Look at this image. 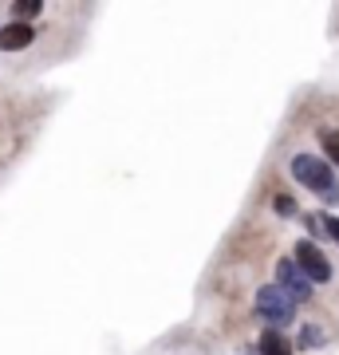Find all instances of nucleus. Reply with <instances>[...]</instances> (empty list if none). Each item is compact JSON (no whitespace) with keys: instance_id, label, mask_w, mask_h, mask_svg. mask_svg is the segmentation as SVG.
Segmentation results:
<instances>
[{"instance_id":"4","label":"nucleus","mask_w":339,"mask_h":355,"mask_svg":"<svg viewBox=\"0 0 339 355\" xmlns=\"http://www.w3.org/2000/svg\"><path fill=\"white\" fill-rule=\"evenodd\" d=\"M277 280H280V288L288 292L292 300H308V296H312V280L300 272L296 261H280V265H277Z\"/></svg>"},{"instance_id":"2","label":"nucleus","mask_w":339,"mask_h":355,"mask_svg":"<svg viewBox=\"0 0 339 355\" xmlns=\"http://www.w3.org/2000/svg\"><path fill=\"white\" fill-rule=\"evenodd\" d=\"M257 316H261L268 328L280 331L284 324H292V320H296V300H292L280 284H264V288L257 292Z\"/></svg>"},{"instance_id":"8","label":"nucleus","mask_w":339,"mask_h":355,"mask_svg":"<svg viewBox=\"0 0 339 355\" xmlns=\"http://www.w3.org/2000/svg\"><path fill=\"white\" fill-rule=\"evenodd\" d=\"M300 347H320V328H304L300 331Z\"/></svg>"},{"instance_id":"5","label":"nucleus","mask_w":339,"mask_h":355,"mask_svg":"<svg viewBox=\"0 0 339 355\" xmlns=\"http://www.w3.org/2000/svg\"><path fill=\"white\" fill-rule=\"evenodd\" d=\"M32 40H36V28L24 24V20H12V24L0 28V48L4 51H20V48H28Z\"/></svg>"},{"instance_id":"3","label":"nucleus","mask_w":339,"mask_h":355,"mask_svg":"<svg viewBox=\"0 0 339 355\" xmlns=\"http://www.w3.org/2000/svg\"><path fill=\"white\" fill-rule=\"evenodd\" d=\"M292 261L300 265V272L312 280V284H327V280H331V265H327V257L315 249V241H300Z\"/></svg>"},{"instance_id":"1","label":"nucleus","mask_w":339,"mask_h":355,"mask_svg":"<svg viewBox=\"0 0 339 355\" xmlns=\"http://www.w3.org/2000/svg\"><path fill=\"white\" fill-rule=\"evenodd\" d=\"M292 178H296L300 186H308L312 193H324V198H331V202L339 198L336 174H331V162L315 158V154H296V158H292Z\"/></svg>"},{"instance_id":"10","label":"nucleus","mask_w":339,"mask_h":355,"mask_svg":"<svg viewBox=\"0 0 339 355\" xmlns=\"http://www.w3.org/2000/svg\"><path fill=\"white\" fill-rule=\"evenodd\" d=\"M324 233L339 245V217H324Z\"/></svg>"},{"instance_id":"9","label":"nucleus","mask_w":339,"mask_h":355,"mask_svg":"<svg viewBox=\"0 0 339 355\" xmlns=\"http://www.w3.org/2000/svg\"><path fill=\"white\" fill-rule=\"evenodd\" d=\"M40 8H44L40 0H20V4H16V12L20 16H40Z\"/></svg>"},{"instance_id":"7","label":"nucleus","mask_w":339,"mask_h":355,"mask_svg":"<svg viewBox=\"0 0 339 355\" xmlns=\"http://www.w3.org/2000/svg\"><path fill=\"white\" fill-rule=\"evenodd\" d=\"M320 142H324V150H327V162L339 166V130H320Z\"/></svg>"},{"instance_id":"11","label":"nucleus","mask_w":339,"mask_h":355,"mask_svg":"<svg viewBox=\"0 0 339 355\" xmlns=\"http://www.w3.org/2000/svg\"><path fill=\"white\" fill-rule=\"evenodd\" d=\"M277 214H296V202L292 198H277Z\"/></svg>"},{"instance_id":"6","label":"nucleus","mask_w":339,"mask_h":355,"mask_svg":"<svg viewBox=\"0 0 339 355\" xmlns=\"http://www.w3.org/2000/svg\"><path fill=\"white\" fill-rule=\"evenodd\" d=\"M261 355H292V340L284 336V331L268 328L261 336Z\"/></svg>"}]
</instances>
